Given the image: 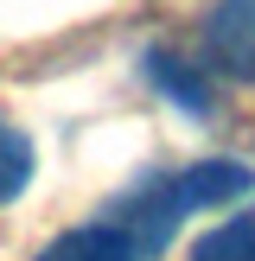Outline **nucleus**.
Wrapping results in <instances>:
<instances>
[{"instance_id": "nucleus-1", "label": "nucleus", "mask_w": 255, "mask_h": 261, "mask_svg": "<svg viewBox=\"0 0 255 261\" xmlns=\"http://www.w3.org/2000/svg\"><path fill=\"white\" fill-rule=\"evenodd\" d=\"M249 191H255V172L242 160H198V166H178V172L140 178V185L128 191L121 204H109L102 217H115V223L140 242V255L153 261L191 211H217V204H236V198H249Z\"/></svg>"}, {"instance_id": "nucleus-2", "label": "nucleus", "mask_w": 255, "mask_h": 261, "mask_svg": "<svg viewBox=\"0 0 255 261\" xmlns=\"http://www.w3.org/2000/svg\"><path fill=\"white\" fill-rule=\"evenodd\" d=\"M204 58L236 83H255V0H211L204 7Z\"/></svg>"}, {"instance_id": "nucleus-3", "label": "nucleus", "mask_w": 255, "mask_h": 261, "mask_svg": "<svg viewBox=\"0 0 255 261\" xmlns=\"http://www.w3.org/2000/svg\"><path fill=\"white\" fill-rule=\"evenodd\" d=\"M147 83L160 89L172 109H185L191 121H211V109H217V89H211V76L198 70V64H185V58H172V51H147Z\"/></svg>"}, {"instance_id": "nucleus-4", "label": "nucleus", "mask_w": 255, "mask_h": 261, "mask_svg": "<svg viewBox=\"0 0 255 261\" xmlns=\"http://www.w3.org/2000/svg\"><path fill=\"white\" fill-rule=\"evenodd\" d=\"M38 261H147L140 255V242L128 236L115 217H102V223H83V229H64L58 242H51Z\"/></svg>"}, {"instance_id": "nucleus-5", "label": "nucleus", "mask_w": 255, "mask_h": 261, "mask_svg": "<svg viewBox=\"0 0 255 261\" xmlns=\"http://www.w3.org/2000/svg\"><path fill=\"white\" fill-rule=\"evenodd\" d=\"M191 261H255V211L223 217L211 236L191 242Z\"/></svg>"}, {"instance_id": "nucleus-6", "label": "nucleus", "mask_w": 255, "mask_h": 261, "mask_svg": "<svg viewBox=\"0 0 255 261\" xmlns=\"http://www.w3.org/2000/svg\"><path fill=\"white\" fill-rule=\"evenodd\" d=\"M26 185H32V140L13 121H0V204H13Z\"/></svg>"}]
</instances>
